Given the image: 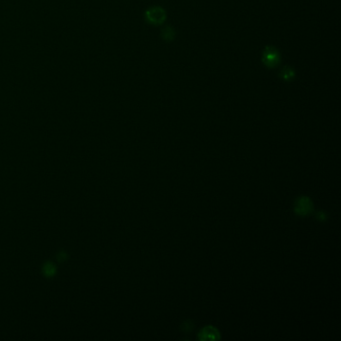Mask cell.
I'll use <instances>...</instances> for the list:
<instances>
[{
	"mask_svg": "<svg viewBox=\"0 0 341 341\" xmlns=\"http://www.w3.org/2000/svg\"><path fill=\"white\" fill-rule=\"evenodd\" d=\"M198 338H199V340H201V341H205V340H208V341H214V340L220 339V334H219V331H218L215 327L207 326V327H204V328L199 332Z\"/></svg>",
	"mask_w": 341,
	"mask_h": 341,
	"instance_id": "cell-2",
	"label": "cell"
},
{
	"mask_svg": "<svg viewBox=\"0 0 341 341\" xmlns=\"http://www.w3.org/2000/svg\"><path fill=\"white\" fill-rule=\"evenodd\" d=\"M146 18L152 24H159L165 19V12L159 7H153L146 12Z\"/></svg>",
	"mask_w": 341,
	"mask_h": 341,
	"instance_id": "cell-3",
	"label": "cell"
},
{
	"mask_svg": "<svg viewBox=\"0 0 341 341\" xmlns=\"http://www.w3.org/2000/svg\"><path fill=\"white\" fill-rule=\"evenodd\" d=\"M294 210L297 215L306 216L309 215L313 211V203L307 196H301L295 201Z\"/></svg>",
	"mask_w": 341,
	"mask_h": 341,
	"instance_id": "cell-1",
	"label": "cell"
},
{
	"mask_svg": "<svg viewBox=\"0 0 341 341\" xmlns=\"http://www.w3.org/2000/svg\"><path fill=\"white\" fill-rule=\"evenodd\" d=\"M263 61L268 66H275L279 61L278 52L274 48H267L263 53Z\"/></svg>",
	"mask_w": 341,
	"mask_h": 341,
	"instance_id": "cell-4",
	"label": "cell"
},
{
	"mask_svg": "<svg viewBox=\"0 0 341 341\" xmlns=\"http://www.w3.org/2000/svg\"><path fill=\"white\" fill-rule=\"evenodd\" d=\"M318 217H319L321 220H324V219H325V215H324V213H323V212H319Z\"/></svg>",
	"mask_w": 341,
	"mask_h": 341,
	"instance_id": "cell-5",
	"label": "cell"
}]
</instances>
